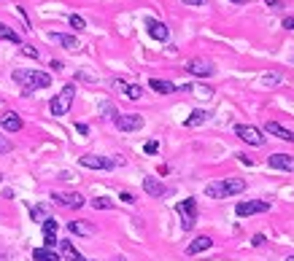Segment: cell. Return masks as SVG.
Here are the masks:
<instances>
[{"mask_svg": "<svg viewBox=\"0 0 294 261\" xmlns=\"http://www.w3.org/2000/svg\"><path fill=\"white\" fill-rule=\"evenodd\" d=\"M30 216H33V221H46V208H43V205H35V208L30 210Z\"/></svg>", "mask_w": 294, "mask_h": 261, "instance_id": "cell-26", "label": "cell"}, {"mask_svg": "<svg viewBox=\"0 0 294 261\" xmlns=\"http://www.w3.org/2000/svg\"><path fill=\"white\" fill-rule=\"evenodd\" d=\"M113 124L121 132H138L140 127H143V116L140 113H116L113 116Z\"/></svg>", "mask_w": 294, "mask_h": 261, "instance_id": "cell-7", "label": "cell"}, {"mask_svg": "<svg viewBox=\"0 0 294 261\" xmlns=\"http://www.w3.org/2000/svg\"><path fill=\"white\" fill-rule=\"evenodd\" d=\"M22 54H27V57L38 60V49H33V46H22Z\"/></svg>", "mask_w": 294, "mask_h": 261, "instance_id": "cell-30", "label": "cell"}, {"mask_svg": "<svg viewBox=\"0 0 294 261\" xmlns=\"http://www.w3.org/2000/svg\"><path fill=\"white\" fill-rule=\"evenodd\" d=\"M52 70H62V62L60 60H52Z\"/></svg>", "mask_w": 294, "mask_h": 261, "instance_id": "cell-39", "label": "cell"}, {"mask_svg": "<svg viewBox=\"0 0 294 261\" xmlns=\"http://www.w3.org/2000/svg\"><path fill=\"white\" fill-rule=\"evenodd\" d=\"M235 135H238L243 143H249V146H264V135L251 124H235Z\"/></svg>", "mask_w": 294, "mask_h": 261, "instance_id": "cell-8", "label": "cell"}, {"mask_svg": "<svg viewBox=\"0 0 294 261\" xmlns=\"http://www.w3.org/2000/svg\"><path fill=\"white\" fill-rule=\"evenodd\" d=\"M14 81L22 86V95H33L35 89H46L52 86V76L43 70H14Z\"/></svg>", "mask_w": 294, "mask_h": 261, "instance_id": "cell-1", "label": "cell"}, {"mask_svg": "<svg viewBox=\"0 0 294 261\" xmlns=\"http://www.w3.org/2000/svg\"><path fill=\"white\" fill-rule=\"evenodd\" d=\"M240 191H246L243 178H227V181H216V183L205 186V197H211V199H227V197H235V194H240Z\"/></svg>", "mask_w": 294, "mask_h": 261, "instance_id": "cell-2", "label": "cell"}, {"mask_svg": "<svg viewBox=\"0 0 294 261\" xmlns=\"http://www.w3.org/2000/svg\"><path fill=\"white\" fill-rule=\"evenodd\" d=\"M146 30H149V35L154 41H167V35H170L167 24L159 22V19H146Z\"/></svg>", "mask_w": 294, "mask_h": 261, "instance_id": "cell-14", "label": "cell"}, {"mask_svg": "<svg viewBox=\"0 0 294 261\" xmlns=\"http://www.w3.org/2000/svg\"><path fill=\"white\" fill-rule=\"evenodd\" d=\"M251 245H254V248H262V245H264V235H254V237H251Z\"/></svg>", "mask_w": 294, "mask_h": 261, "instance_id": "cell-31", "label": "cell"}, {"mask_svg": "<svg viewBox=\"0 0 294 261\" xmlns=\"http://www.w3.org/2000/svg\"><path fill=\"white\" fill-rule=\"evenodd\" d=\"M186 70L192 73V76H197V78H208V76H213V73H216L213 62H211V60H205V57H194V60H189V62H186Z\"/></svg>", "mask_w": 294, "mask_h": 261, "instance_id": "cell-9", "label": "cell"}, {"mask_svg": "<svg viewBox=\"0 0 294 261\" xmlns=\"http://www.w3.org/2000/svg\"><path fill=\"white\" fill-rule=\"evenodd\" d=\"M76 129H79L81 135H89V127H87V124H76Z\"/></svg>", "mask_w": 294, "mask_h": 261, "instance_id": "cell-38", "label": "cell"}, {"mask_svg": "<svg viewBox=\"0 0 294 261\" xmlns=\"http://www.w3.org/2000/svg\"><path fill=\"white\" fill-rule=\"evenodd\" d=\"M70 27H73V30H87V22H84L81 16L73 14V16H70Z\"/></svg>", "mask_w": 294, "mask_h": 261, "instance_id": "cell-27", "label": "cell"}, {"mask_svg": "<svg viewBox=\"0 0 294 261\" xmlns=\"http://www.w3.org/2000/svg\"><path fill=\"white\" fill-rule=\"evenodd\" d=\"M267 210H270V202H267V199H246V202L235 205V213H238L240 218L257 216V213H267Z\"/></svg>", "mask_w": 294, "mask_h": 261, "instance_id": "cell-6", "label": "cell"}, {"mask_svg": "<svg viewBox=\"0 0 294 261\" xmlns=\"http://www.w3.org/2000/svg\"><path fill=\"white\" fill-rule=\"evenodd\" d=\"M143 191L149 194V197H165L167 194V186L162 181H157V178H151V175H146L143 178Z\"/></svg>", "mask_w": 294, "mask_h": 261, "instance_id": "cell-15", "label": "cell"}, {"mask_svg": "<svg viewBox=\"0 0 294 261\" xmlns=\"http://www.w3.org/2000/svg\"><path fill=\"white\" fill-rule=\"evenodd\" d=\"M73 100H76V83H65V86H62V92H57V95L52 97V102H49V110H52L54 116H65V113L70 110Z\"/></svg>", "mask_w": 294, "mask_h": 261, "instance_id": "cell-3", "label": "cell"}, {"mask_svg": "<svg viewBox=\"0 0 294 261\" xmlns=\"http://www.w3.org/2000/svg\"><path fill=\"white\" fill-rule=\"evenodd\" d=\"M176 213L181 216V226H184V231H189V229H194V223H197V199H184V202H178L176 205Z\"/></svg>", "mask_w": 294, "mask_h": 261, "instance_id": "cell-4", "label": "cell"}, {"mask_svg": "<svg viewBox=\"0 0 294 261\" xmlns=\"http://www.w3.org/2000/svg\"><path fill=\"white\" fill-rule=\"evenodd\" d=\"M230 3H238V6H243V3H249V0H230Z\"/></svg>", "mask_w": 294, "mask_h": 261, "instance_id": "cell-40", "label": "cell"}, {"mask_svg": "<svg viewBox=\"0 0 294 261\" xmlns=\"http://www.w3.org/2000/svg\"><path fill=\"white\" fill-rule=\"evenodd\" d=\"M181 3H186V6H205L208 0H181Z\"/></svg>", "mask_w": 294, "mask_h": 261, "instance_id": "cell-35", "label": "cell"}, {"mask_svg": "<svg viewBox=\"0 0 294 261\" xmlns=\"http://www.w3.org/2000/svg\"><path fill=\"white\" fill-rule=\"evenodd\" d=\"M49 41L54 43H60L62 49H68V51H81V43L76 35H65V33H49Z\"/></svg>", "mask_w": 294, "mask_h": 261, "instance_id": "cell-12", "label": "cell"}, {"mask_svg": "<svg viewBox=\"0 0 294 261\" xmlns=\"http://www.w3.org/2000/svg\"><path fill=\"white\" fill-rule=\"evenodd\" d=\"M0 41H11V43H19V35L11 30L8 24H3L0 22Z\"/></svg>", "mask_w": 294, "mask_h": 261, "instance_id": "cell-24", "label": "cell"}, {"mask_svg": "<svg viewBox=\"0 0 294 261\" xmlns=\"http://www.w3.org/2000/svg\"><path fill=\"white\" fill-rule=\"evenodd\" d=\"M111 86L119 89V92H125V97H130V100H140V95H143V89H140L138 83H127V81H121V78H113Z\"/></svg>", "mask_w": 294, "mask_h": 261, "instance_id": "cell-13", "label": "cell"}, {"mask_svg": "<svg viewBox=\"0 0 294 261\" xmlns=\"http://www.w3.org/2000/svg\"><path fill=\"white\" fill-rule=\"evenodd\" d=\"M68 231H70V235H79V237H92L94 226H92V223H84V221H70Z\"/></svg>", "mask_w": 294, "mask_h": 261, "instance_id": "cell-19", "label": "cell"}, {"mask_svg": "<svg viewBox=\"0 0 294 261\" xmlns=\"http://www.w3.org/2000/svg\"><path fill=\"white\" fill-rule=\"evenodd\" d=\"M89 205H92L94 210H111L113 208V202L108 197H94V199H89Z\"/></svg>", "mask_w": 294, "mask_h": 261, "instance_id": "cell-25", "label": "cell"}, {"mask_svg": "<svg viewBox=\"0 0 294 261\" xmlns=\"http://www.w3.org/2000/svg\"><path fill=\"white\" fill-rule=\"evenodd\" d=\"M113 261H127V258H125V256H116V258H113Z\"/></svg>", "mask_w": 294, "mask_h": 261, "instance_id": "cell-41", "label": "cell"}, {"mask_svg": "<svg viewBox=\"0 0 294 261\" xmlns=\"http://www.w3.org/2000/svg\"><path fill=\"white\" fill-rule=\"evenodd\" d=\"M119 199H121V202H127V205H132V202H135V197H132L130 191H121V194H119Z\"/></svg>", "mask_w": 294, "mask_h": 261, "instance_id": "cell-33", "label": "cell"}, {"mask_svg": "<svg viewBox=\"0 0 294 261\" xmlns=\"http://www.w3.org/2000/svg\"><path fill=\"white\" fill-rule=\"evenodd\" d=\"M149 86L154 89V92H159V95H173V92H178V89H176V83L162 81V78H151V81H149Z\"/></svg>", "mask_w": 294, "mask_h": 261, "instance_id": "cell-20", "label": "cell"}, {"mask_svg": "<svg viewBox=\"0 0 294 261\" xmlns=\"http://www.w3.org/2000/svg\"><path fill=\"white\" fill-rule=\"evenodd\" d=\"M33 261H60V256L54 253V248H35Z\"/></svg>", "mask_w": 294, "mask_h": 261, "instance_id": "cell-22", "label": "cell"}, {"mask_svg": "<svg viewBox=\"0 0 294 261\" xmlns=\"http://www.w3.org/2000/svg\"><path fill=\"white\" fill-rule=\"evenodd\" d=\"M286 261H294V253H291V256H289V258H286Z\"/></svg>", "mask_w": 294, "mask_h": 261, "instance_id": "cell-42", "label": "cell"}, {"mask_svg": "<svg viewBox=\"0 0 294 261\" xmlns=\"http://www.w3.org/2000/svg\"><path fill=\"white\" fill-rule=\"evenodd\" d=\"M270 170H283V172H294V156L291 154H270L267 156Z\"/></svg>", "mask_w": 294, "mask_h": 261, "instance_id": "cell-11", "label": "cell"}, {"mask_svg": "<svg viewBox=\"0 0 294 261\" xmlns=\"http://www.w3.org/2000/svg\"><path fill=\"white\" fill-rule=\"evenodd\" d=\"M264 3H267V6L273 8V11H278V8H283V3H281V0H264Z\"/></svg>", "mask_w": 294, "mask_h": 261, "instance_id": "cell-34", "label": "cell"}, {"mask_svg": "<svg viewBox=\"0 0 294 261\" xmlns=\"http://www.w3.org/2000/svg\"><path fill=\"white\" fill-rule=\"evenodd\" d=\"M194 95H200V97H211V95H213V89H211V86H197V89H194Z\"/></svg>", "mask_w": 294, "mask_h": 261, "instance_id": "cell-29", "label": "cell"}, {"mask_svg": "<svg viewBox=\"0 0 294 261\" xmlns=\"http://www.w3.org/2000/svg\"><path fill=\"white\" fill-rule=\"evenodd\" d=\"M52 199H54L57 205H62V208H73V210H79V208H84V205H87V199H84L79 191H70V194H60V191H54V194H52Z\"/></svg>", "mask_w": 294, "mask_h": 261, "instance_id": "cell-10", "label": "cell"}, {"mask_svg": "<svg viewBox=\"0 0 294 261\" xmlns=\"http://www.w3.org/2000/svg\"><path fill=\"white\" fill-rule=\"evenodd\" d=\"M208 119H211V113H208V110H192V116H189L184 124H186V127H200V124H205Z\"/></svg>", "mask_w": 294, "mask_h": 261, "instance_id": "cell-23", "label": "cell"}, {"mask_svg": "<svg viewBox=\"0 0 294 261\" xmlns=\"http://www.w3.org/2000/svg\"><path fill=\"white\" fill-rule=\"evenodd\" d=\"M262 83H278V76H264Z\"/></svg>", "mask_w": 294, "mask_h": 261, "instance_id": "cell-37", "label": "cell"}, {"mask_svg": "<svg viewBox=\"0 0 294 261\" xmlns=\"http://www.w3.org/2000/svg\"><path fill=\"white\" fill-rule=\"evenodd\" d=\"M6 151H11V143H8L6 137L0 135V154H6Z\"/></svg>", "mask_w": 294, "mask_h": 261, "instance_id": "cell-32", "label": "cell"}, {"mask_svg": "<svg viewBox=\"0 0 294 261\" xmlns=\"http://www.w3.org/2000/svg\"><path fill=\"white\" fill-rule=\"evenodd\" d=\"M0 127L6 129V132H19V129L24 127V121L19 113H14V110H8V113H3V119H0Z\"/></svg>", "mask_w": 294, "mask_h": 261, "instance_id": "cell-16", "label": "cell"}, {"mask_svg": "<svg viewBox=\"0 0 294 261\" xmlns=\"http://www.w3.org/2000/svg\"><path fill=\"white\" fill-rule=\"evenodd\" d=\"M0 261H3V256H0Z\"/></svg>", "mask_w": 294, "mask_h": 261, "instance_id": "cell-43", "label": "cell"}, {"mask_svg": "<svg viewBox=\"0 0 294 261\" xmlns=\"http://www.w3.org/2000/svg\"><path fill=\"white\" fill-rule=\"evenodd\" d=\"M283 27H286V30H294V16H286V19H283Z\"/></svg>", "mask_w": 294, "mask_h": 261, "instance_id": "cell-36", "label": "cell"}, {"mask_svg": "<svg viewBox=\"0 0 294 261\" xmlns=\"http://www.w3.org/2000/svg\"><path fill=\"white\" fill-rule=\"evenodd\" d=\"M81 167L87 170H113L116 164H125V159H108V156H94V154H87L79 159Z\"/></svg>", "mask_w": 294, "mask_h": 261, "instance_id": "cell-5", "label": "cell"}, {"mask_svg": "<svg viewBox=\"0 0 294 261\" xmlns=\"http://www.w3.org/2000/svg\"><path fill=\"white\" fill-rule=\"evenodd\" d=\"M264 132L276 135V137H281V140H286V143H294V132L286 129V127H281L278 121H267V124H264Z\"/></svg>", "mask_w": 294, "mask_h": 261, "instance_id": "cell-17", "label": "cell"}, {"mask_svg": "<svg viewBox=\"0 0 294 261\" xmlns=\"http://www.w3.org/2000/svg\"><path fill=\"white\" fill-rule=\"evenodd\" d=\"M60 250H62V256L68 258V261H87V258H84V256L79 253V250H76V248L70 245L68 240H62V242H60Z\"/></svg>", "mask_w": 294, "mask_h": 261, "instance_id": "cell-21", "label": "cell"}, {"mask_svg": "<svg viewBox=\"0 0 294 261\" xmlns=\"http://www.w3.org/2000/svg\"><path fill=\"white\" fill-rule=\"evenodd\" d=\"M143 151H146V154H157V151H159V143H157V140H149V143L143 146Z\"/></svg>", "mask_w": 294, "mask_h": 261, "instance_id": "cell-28", "label": "cell"}, {"mask_svg": "<svg viewBox=\"0 0 294 261\" xmlns=\"http://www.w3.org/2000/svg\"><path fill=\"white\" fill-rule=\"evenodd\" d=\"M211 245H213V240L208 237V235H200L197 240H192V242L186 245V253H189V256H197V253H203V250H208Z\"/></svg>", "mask_w": 294, "mask_h": 261, "instance_id": "cell-18", "label": "cell"}]
</instances>
